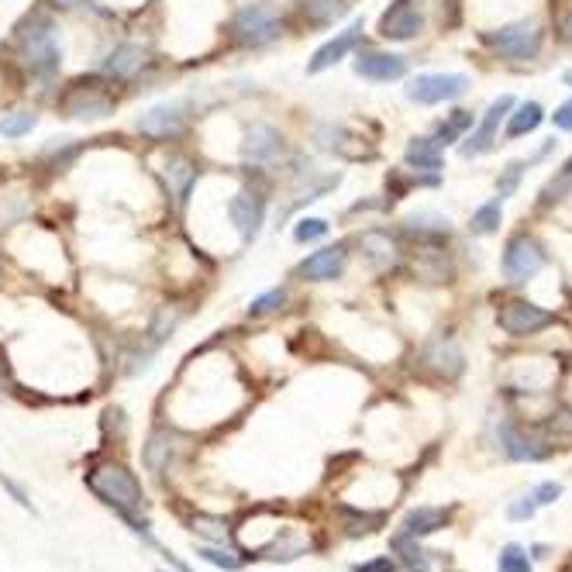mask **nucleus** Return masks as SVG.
Listing matches in <instances>:
<instances>
[{"label": "nucleus", "mask_w": 572, "mask_h": 572, "mask_svg": "<svg viewBox=\"0 0 572 572\" xmlns=\"http://www.w3.org/2000/svg\"><path fill=\"white\" fill-rule=\"evenodd\" d=\"M87 486L128 524L131 531H135L138 538L152 541L149 517H145V493H142V486H138V479L131 476L125 466L104 462V466H97L94 473L87 476Z\"/></svg>", "instance_id": "f257e3e1"}, {"label": "nucleus", "mask_w": 572, "mask_h": 572, "mask_svg": "<svg viewBox=\"0 0 572 572\" xmlns=\"http://www.w3.org/2000/svg\"><path fill=\"white\" fill-rule=\"evenodd\" d=\"M18 56L28 76H35V80H52L59 73L63 52L56 42V25L45 14H35V18H28V25L18 28Z\"/></svg>", "instance_id": "f03ea898"}, {"label": "nucleus", "mask_w": 572, "mask_h": 572, "mask_svg": "<svg viewBox=\"0 0 572 572\" xmlns=\"http://www.w3.org/2000/svg\"><path fill=\"white\" fill-rule=\"evenodd\" d=\"M231 32H235L238 45H245V49H262V45L276 42L283 35V21L269 4H245L235 14Z\"/></svg>", "instance_id": "7ed1b4c3"}, {"label": "nucleus", "mask_w": 572, "mask_h": 572, "mask_svg": "<svg viewBox=\"0 0 572 572\" xmlns=\"http://www.w3.org/2000/svg\"><path fill=\"white\" fill-rule=\"evenodd\" d=\"M541 38L545 35H541L538 21H514V25H504L497 32H483V42L504 59H514V63L535 59L541 52Z\"/></svg>", "instance_id": "20e7f679"}, {"label": "nucleus", "mask_w": 572, "mask_h": 572, "mask_svg": "<svg viewBox=\"0 0 572 572\" xmlns=\"http://www.w3.org/2000/svg\"><path fill=\"white\" fill-rule=\"evenodd\" d=\"M228 221L238 231L242 245H252L259 238L262 224H266V193L242 187L235 197H228Z\"/></svg>", "instance_id": "39448f33"}, {"label": "nucleus", "mask_w": 572, "mask_h": 572, "mask_svg": "<svg viewBox=\"0 0 572 572\" xmlns=\"http://www.w3.org/2000/svg\"><path fill=\"white\" fill-rule=\"evenodd\" d=\"M190 107L187 100H162V104L149 107V111L138 114L135 128L142 131L145 138H156V142H169V138L183 135L187 128V118H190Z\"/></svg>", "instance_id": "423d86ee"}, {"label": "nucleus", "mask_w": 572, "mask_h": 572, "mask_svg": "<svg viewBox=\"0 0 572 572\" xmlns=\"http://www.w3.org/2000/svg\"><path fill=\"white\" fill-rule=\"evenodd\" d=\"M545 266V249L538 238L531 235H514L504 249V276L510 283H528L535 280Z\"/></svg>", "instance_id": "0eeeda50"}, {"label": "nucleus", "mask_w": 572, "mask_h": 572, "mask_svg": "<svg viewBox=\"0 0 572 572\" xmlns=\"http://www.w3.org/2000/svg\"><path fill=\"white\" fill-rule=\"evenodd\" d=\"M469 90V76L462 73H421L407 83V97L414 104H445Z\"/></svg>", "instance_id": "6e6552de"}, {"label": "nucleus", "mask_w": 572, "mask_h": 572, "mask_svg": "<svg viewBox=\"0 0 572 572\" xmlns=\"http://www.w3.org/2000/svg\"><path fill=\"white\" fill-rule=\"evenodd\" d=\"M424 32L421 0H393L380 14V35L386 42H411Z\"/></svg>", "instance_id": "1a4fd4ad"}, {"label": "nucleus", "mask_w": 572, "mask_h": 572, "mask_svg": "<svg viewBox=\"0 0 572 572\" xmlns=\"http://www.w3.org/2000/svg\"><path fill=\"white\" fill-rule=\"evenodd\" d=\"M497 324L507 331V335L528 338V335H538V331L548 328V324H555V314L538 304H528V300H510V304L500 307Z\"/></svg>", "instance_id": "9d476101"}, {"label": "nucleus", "mask_w": 572, "mask_h": 572, "mask_svg": "<svg viewBox=\"0 0 572 572\" xmlns=\"http://www.w3.org/2000/svg\"><path fill=\"white\" fill-rule=\"evenodd\" d=\"M59 111L63 118H80V121H100V118H111L114 111V100L97 87H83L76 83L69 94L59 100Z\"/></svg>", "instance_id": "9b49d317"}, {"label": "nucleus", "mask_w": 572, "mask_h": 572, "mask_svg": "<svg viewBox=\"0 0 572 572\" xmlns=\"http://www.w3.org/2000/svg\"><path fill=\"white\" fill-rule=\"evenodd\" d=\"M345 262H349V245L338 242V245H324V249L311 252L304 262L297 266V276L307 283H328L338 280L345 273Z\"/></svg>", "instance_id": "f8f14e48"}, {"label": "nucleus", "mask_w": 572, "mask_h": 572, "mask_svg": "<svg viewBox=\"0 0 572 572\" xmlns=\"http://www.w3.org/2000/svg\"><path fill=\"white\" fill-rule=\"evenodd\" d=\"M510 111H514V97H500V100H493L490 111L483 114V121H479L476 131L466 138V145H462V156H466V159L486 156V152L493 149V142H497L500 121H504Z\"/></svg>", "instance_id": "ddd939ff"}, {"label": "nucleus", "mask_w": 572, "mask_h": 572, "mask_svg": "<svg viewBox=\"0 0 572 572\" xmlns=\"http://www.w3.org/2000/svg\"><path fill=\"white\" fill-rule=\"evenodd\" d=\"M242 156L252 162V166H276L283 159V135L273 125H255L245 131V142H242Z\"/></svg>", "instance_id": "4468645a"}, {"label": "nucleus", "mask_w": 572, "mask_h": 572, "mask_svg": "<svg viewBox=\"0 0 572 572\" xmlns=\"http://www.w3.org/2000/svg\"><path fill=\"white\" fill-rule=\"evenodd\" d=\"M362 28H366V21H362V18H355L349 28H342V32H338L335 38H328V42H324L321 49L311 56V63H307V73L314 76V73H324V69H331L335 63H342V59L349 56V52L355 49V45H359Z\"/></svg>", "instance_id": "2eb2a0df"}, {"label": "nucleus", "mask_w": 572, "mask_h": 572, "mask_svg": "<svg viewBox=\"0 0 572 572\" xmlns=\"http://www.w3.org/2000/svg\"><path fill=\"white\" fill-rule=\"evenodd\" d=\"M352 69H355V76H362V80L390 83V80L407 76V59L393 56V52H359Z\"/></svg>", "instance_id": "dca6fc26"}, {"label": "nucleus", "mask_w": 572, "mask_h": 572, "mask_svg": "<svg viewBox=\"0 0 572 572\" xmlns=\"http://www.w3.org/2000/svg\"><path fill=\"white\" fill-rule=\"evenodd\" d=\"M176 324H180V311H169V307H162V311L156 314V321L149 324V331H145L142 349H138L135 359H131V373H138V369L149 366L152 355H156L162 345L169 342V335L176 331Z\"/></svg>", "instance_id": "f3484780"}, {"label": "nucleus", "mask_w": 572, "mask_h": 572, "mask_svg": "<svg viewBox=\"0 0 572 572\" xmlns=\"http://www.w3.org/2000/svg\"><path fill=\"white\" fill-rule=\"evenodd\" d=\"M497 435H500V445H504V452H507L514 462H538L541 455H545V445H541V438L521 435L514 421H504V424H500Z\"/></svg>", "instance_id": "a211bd4d"}, {"label": "nucleus", "mask_w": 572, "mask_h": 572, "mask_svg": "<svg viewBox=\"0 0 572 572\" xmlns=\"http://www.w3.org/2000/svg\"><path fill=\"white\" fill-rule=\"evenodd\" d=\"M162 176H166V187H169V193H173V200L183 207L190 200V190L197 187L200 169L193 166L187 156H173L166 162V169H162Z\"/></svg>", "instance_id": "6ab92c4d"}, {"label": "nucleus", "mask_w": 572, "mask_h": 572, "mask_svg": "<svg viewBox=\"0 0 572 572\" xmlns=\"http://www.w3.org/2000/svg\"><path fill=\"white\" fill-rule=\"evenodd\" d=\"M145 63H149V59H145L142 45L125 42V45H118V49H114L111 56L104 59V73L111 76V80H128V76H135Z\"/></svg>", "instance_id": "aec40b11"}, {"label": "nucleus", "mask_w": 572, "mask_h": 572, "mask_svg": "<svg viewBox=\"0 0 572 572\" xmlns=\"http://www.w3.org/2000/svg\"><path fill=\"white\" fill-rule=\"evenodd\" d=\"M424 366H431L438 376H445V380H455V376L462 373V366H466V359H462V352L455 349L452 342H435L424 349Z\"/></svg>", "instance_id": "412c9836"}, {"label": "nucleus", "mask_w": 572, "mask_h": 572, "mask_svg": "<svg viewBox=\"0 0 572 572\" xmlns=\"http://www.w3.org/2000/svg\"><path fill=\"white\" fill-rule=\"evenodd\" d=\"M362 252H366V259L373 269H386L397 262V242H393L386 231H376V228L362 235Z\"/></svg>", "instance_id": "4be33fe9"}, {"label": "nucleus", "mask_w": 572, "mask_h": 572, "mask_svg": "<svg viewBox=\"0 0 572 572\" xmlns=\"http://www.w3.org/2000/svg\"><path fill=\"white\" fill-rule=\"evenodd\" d=\"M404 159H407V166L411 169H442V145L435 142V138H414L411 145H407V152H404Z\"/></svg>", "instance_id": "5701e85b"}, {"label": "nucleus", "mask_w": 572, "mask_h": 572, "mask_svg": "<svg viewBox=\"0 0 572 572\" xmlns=\"http://www.w3.org/2000/svg\"><path fill=\"white\" fill-rule=\"evenodd\" d=\"M445 524V510L442 507H417L404 517V528L400 535H411V538H424L431 531H438Z\"/></svg>", "instance_id": "b1692460"}, {"label": "nucleus", "mask_w": 572, "mask_h": 572, "mask_svg": "<svg viewBox=\"0 0 572 572\" xmlns=\"http://www.w3.org/2000/svg\"><path fill=\"white\" fill-rule=\"evenodd\" d=\"M300 11L311 25H335L345 11H349V0H300Z\"/></svg>", "instance_id": "393cba45"}, {"label": "nucleus", "mask_w": 572, "mask_h": 572, "mask_svg": "<svg viewBox=\"0 0 572 572\" xmlns=\"http://www.w3.org/2000/svg\"><path fill=\"white\" fill-rule=\"evenodd\" d=\"M507 138H521V135H531L541 118H545V111H541V104H535V100H528V104H521L514 114H507Z\"/></svg>", "instance_id": "a878e982"}, {"label": "nucleus", "mask_w": 572, "mask_h": 572, "mask_svg": "<svg viewBox=\"0 0 572 572\" xmlns=\"http://www.w3.org/2000/svg\"><path fill=\"white\" fill-rule=\"evenodd\" d=\"M414 273L428 283H445L452 276V269H448L442 252H421V259L414 262Z\"/></svg>", "instance_id": "bb28decb"}, {"label": "nucleus", "mask_w": 572, "mask_h": 572, "mask_svg": "<svg viewBox=\"0 0 572 572\" xmlns=\"http://www.w3.org/2000/svg\"><path fill=\"white\" fill-rule=\"evenodd\" d=\"M35 125H38V114L35 111L4 114V118H0V138H7V142H14V138H25V135H32Z\"/></svg>", "instance_id": "cd10ccee"}, {"label": "nucleus", "mask_w": 572, "mask_h": 572, "mask_svg": "<svg viewBox=\"0 0 572 572\" xmlns=\"http://www.w3.org/2000/svg\"><path fill=\"white\" fill-rule=\"evenodd\" d=\"M500 218H504V200H490V204H483L473 214L469 231H473V235H493V231L500 228Z\"/></svg>", "instance_id": "c85d7f7f"}, {"label": "nucleus", "mask_w": 572, "mask_h": 572, "mask_svg": "<svg viewBox=\"0 0 572 572\" xmlns=\"http://www.w3.org/2000/svg\"><path fill=\"white\" fill-rule=\"evenodd\" d=\"M393 552H400V559H404V566L411 569V572H424V569H428L424 548L417 545V538H411V535H397V538H393Z\"/></svg>", "instance_id": "c756f323"}, {"label": "nucleus", "mask_w": 572, "mask_h": 572, "mask_svg": "<svg viewBox=\"0 0 572 572\" xmlns=\"http://www.w3.org/2000/svg\"><path fill=\"white\" fill-rule=\"evenodd\" d=\"M466 128H473V114H469V111H452V114H448V121H442V128H438L435 142H438V145L459 142L462 131H466Z\"/></svg>", "instance_id": "7c9ffc66"}, {"label": "nucleus", "mask_w": 572, "mask_h": 572, "mask_svg": "<svg viewBox=\"0 0 572 572\" xmlns=\"http://www.w3.org/2000/svg\"><path fill=\"white\" fill-rule=\"evenodd\" d=\"M328 235V221L324 218H300L293 224V242L307 245V242H318V238Z\"/></svg>", "instance_id": "2f4dec72"}, {"label": "nucleus", "mask_w": 572, "mask_h": 572, "mask_svg": "<svg viewBox=\"0 0 572 572\" xmlns=\"http://www.w3.org/2000/svg\"><path fill=\"white\" fill-rule=\"evenodd\" d=\"M524 169H528V162H510V166L500 173V180H497V200H507L510 193L517 190V183H521V176H524Z\"/></svg>", "instance_id": "473e14b6"}, {"label": "nucleus", "mask_w": 572, "mask_h": 572, "mask_svg": "<svg viewBox=\"0 0 572 572\" xmlns=\"http://www.w3.org/2000/svg\"><path fill=\"white\" fill-rule=\"evenodd\" d=\"M500 572H531V559L521 545H507L500 552Z\"/></svg>", "instance_id": "72a5a7b5"}, {"label": "nucleus", "mask_w": 572, "mask_h": 572, "mask_svg": "<svg viewBox=\"0 0 572 572\" xmlns=\"http://www.w3.org/2000/svg\"><path fill=\"white\" fill-rule=\"evenodd\" d=\"M283 300H286V290H269L252 300L249 314H255V318H259V314H269V311H276V307H283Z\"/></svg>", "instance_id": "f704fd0d"}, {"label": "nucleus", "mask_w": 572, "mask_h": 572, "mask_svg": "<svg viewBox=\"0 0 572 572\" xmlns=\"http://www.w3.org/2000/svg\"><path fill=\"white\" fill-rule=\"evenodd\" d=\"M200 559L204 562H211V566H218L224 572H235L238 569V555H231V552H221V548H200Z\"/></svg>", "instance_id": "c9c22d12"}, {"label": "nucleus", "mask_w": 572, "mask_h": 572, "mask_svg": "<svg viewBox=\"0 0 572 572\" xmlns=\"http://www.w3.org/2000/svg\"><path fill=\"white\" fill-rule=\"evenodd\" d=\"M531 497H535V504H538V507L555 504V500L562 497V483H552V479H548V483H538L535 490H531Z\"/></svg>", "instance_id": "e433bc0d"}, {"label": "nucleus", "mask_w": 572, "mask_h": 572, "mask_svg": "<svg viewBox=\"0 0 572 572\" xmlns=\"http://www.w3.org/2000/svg\"><path fill=\"white\" fill-rule=\"evenodd\" d=\"M535 510H538V504H535V497H521V500H514V504L507 507V517L510 521H528V517H535Z\"/></svg>", "instance_id": "4c0bfd02"}, {"label": "nucleus", "mask_w": 572, "mask_h": 572, "mask_svg": "<svg viewBox=\"0 0 572 572\" xmlns=\"http://www.w3.org/2000/svg\"><path fill=\"white\" fill-rule=\"evenodd\" d=\"M552 121H555V128L572 131V100H566V104H562L559 111L552 114Z\"/></svg>", "instance_id": "58836bf2"}, {"label": "nucleus", "mask_w": 572, "mask_h": 572, "mask_svg": "<svg viewBox=\"0 0 572 572\" xmlns=\"http://www.w3.org/2000/svg\"><path fill=\"white\" fill-rule=\"evenodd\" d=\"M352 572H393V559H390V555H383V559L366 562V566H355Z\"/></svg>", "instance_id": "ea45409f"}, {"label": "nucleus", "mask_w": 572, "mask_h": 572, "mask_svg": "<svg viewBox=\"0 0 572 572\" xmlns=\"http://www.w3.org/2000/svg\"><path fill=\"white\" fill-rule=\"evenodd\" d=\"M4 486H7V490L14 493V500H18L21 507H25V510H32V500H28L25 493H21V486H18V483H11V479H4Z\"/></svg>", "instance_id": "a19ab883"}, {"label": "nucleus", "mask_w": 572, "mask_h": 572, "mask_svg": "<svg viewBox=\"0 0 572 572\" xmlns=\"http://www.w3.org/2000/svg\"><path fill=\"white\" fill-rule=\"evenodd\" d=\"M562 38H566V42L572 45V14H569L566 21H562Z\"/></svg>", "instance_id": "79ce46f5"}, {"label": "nucleus", "mask_w": 572, "mask_h": 572, "mask_svg": "<svg viewBox=\"0 0 572 572\" xmlns=\"http://www.w3.org/2000/svg\"><path fill=\"white\" fill-rule=\"evenodd\" d=\"M562 80H566V87H572V69H569V73H566V76H562Z\"/></svg>", "instance_id": "37998d69"}]
</instances>
